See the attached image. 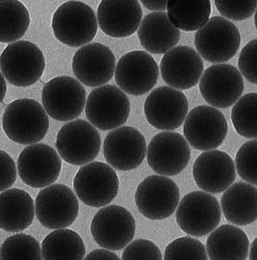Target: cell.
Masks as SVG:
<instances>
[{"label": "cell", "instance_id": "e575fe53", "mask_svg": "<svg viewBox=\"0 0 257 260\" xmlns=\"http://www.w3.org/2000/svg\"><path fill=\"white\" fill-rule=\"evenodd\" d=\"M216 8L225 18L231 20H244L250 18L257 9V0L253 1H225L216 0Z\"/></svg>", "mask_w": 257, "mask_h": 260}, {"label": "cell", "instance_id": "ac0fdd59", "mask_svg": "<svg viewBox=\"0 0 257 260\" xmlns=\"http://www.w3.org/2000/svg\"><path fill=\"white\" fill-rule=\"evenodd\" d=\"M159 68L150 54L133 50L119 59L115 71L116 83L125 93L142 95L153 89L158 80Z\"/></svg>", "mask_w": 257, "mask_h": 260}, {"label": "cell", "instance_id": "3957f363", "mask_svg": "<svg viewBox=\"0 0 257 260\" xmlns=\"http://www.w3.org/2000/svg\"><path fill=\"white\" fill-rule=\"evenodd\" d=\"M1 74L12 85L29 87L44 74L45 58L37 45L28 41L14 42L7 45L0 56Z\"/></svg>", "mask_w": 257, "mask_h": 260}, {"label": "cell", "instance_id": "cb8c5ba5", "mask_svg": "<svg viewBox=\"0 0 257 260\" xmlns=\"http://www.w3.org/2000/svg\"><path fill=\"white\" fill-rule=\"evenodd\" d=\"M141 45L153 54H166L180 40V30L172 24L166 12H151L142 18L137 30Z\"/></svg>", "mask_w": 257, "mask_h": 260}, {"label": "cell", "instance_id": "f546056e", "mask_svg": "<svg viewBox=\"0 0 257 260\" xmlns=\"http://www.w3.org/2000/svg\"><path fill=\"white\" fill-rule=\"evenodd\" d=\"M29 11L17 0L0 1V41L12 44L25 34L30 26Z\"/></svg>", "mask_w": 257, "mask_h": 260}, {"label": "cell", "instance_id": "7c38bea8", "mask_svg": "<svg viewBox=\"0 0 257 260\" xmlns=\"http://www.w3.org/2000/svg\"><path fill=\"white\" fill-rule=\"evenodd\" d=\"M36 216L49 229H65L78 216L79 204L71 188L53 184L39 191L35 201Z\"/></svg>", "mask_w": 257, "mask_h": 260}, {"label": "cell", "instance_id": "8992f818", "mask_svg": "<svg viewBox=\"0 0 257 260\" xmlns=\"http://www.w3.org/2000/svg\"><path fill=\"white\" fill-rule=\"evenodd\" d=\"M222 210L218 201L209 192H189L178 205L176 219L178 226L189 235L206 236L216 230Z\"/></svg>", "mask_w": 257, "mask_h": 260}, {"label": "cell", "instance_id": "83f0119b", "mask_svg": "<svg viewBox=\"0 0 257 260\" xmlns=\"http://www.w3.org/2000/svg\"><path fill=\"white\" fill-rule=\"evenodd\" d=\"M168 19L178 30H200L210 20L211 4L209 0H168Z\"/></svg>", "mask_w": 257, "mask_h": 260}, {"label": "cell", "instance_id": "60d3db41", "mask_svg": "<svg viewBox=\"0 0 257 260\" xmlns=\"http://www.w3.org/2000/svg\"><path fill=\"white\" fill-rule=\"evenodd\" d=\"M249 260H257V237L252 242L249 252Z\"/></svg>", "mask_w": 257, "mask_h": 260}, {"label": "cell", "instance_id": "e0dca14e", "mask_svg": "<svg viewBox=\"0 0 257 260\" xmlns=\"http://www.w3.org/2000/svg\"><path fill=\"white\" fill-rule=\"evenodd\" d=\"M188 111L186 95L181 90L167 86L153 89L145 103V117L157 129H177L184 123Z\"/></svg>", "mask_w": 257, "mask_h": 260}, {"label": "cell", "instance_id": "9c48e42d", "mask_svg": "<svg viewBox=\"0 0 257 260\" xmlns=\"http://www.w3.org/2000/svg\"><path fill=\"white\" fill-rule=\"evenodd\" d=\"M83 85L71 77H56L45 83L42 89V103L48 115L56 121L77 118L86 105Z\"/></svg>", "mask_w": 257, "mask_h": 260}, {"label": "cell", "instance_id": "2e32d148", "mask_svg": "<svg viewBox=\"0 0 257 260\" xmlns=\"http://www.w3.org/2000/svg\"><path fill=\"white\" fill-rule=\"evenodd\" d=\"M191 153L189 143L181 134L165 131L151 139L147 160L154 172L163 176L180 174L189 164Z\"/></svg>", "mask_w": 257, "mask_h": 260}, {"label": "cell", "instance_id": "b9f144b4", "mask_svg": "<svg viewBox=\"0 0 257 260\" xmlns=\"http://www.w3.org/2000/svg\"><path fill=\"white\" fill-rule=\"evenodd\" d=\"M1 80H2V96H1V101L3 102L4 99H5V96H6L7 86H6V77H4L2 74H1Z\"/></svg>", "mask_w": 257, "mask_h": 260}, {"label": "cell", "instance_id": "d590c367", "mask_svg": "<svg viewBox=\"0 0 257 260\" xmlns=\"http://www.w3.org/2000/svg\"><path fill=\"white\" fill-rule=\"evenodd\" d=\"M122 260H163V256L156 244L150 240L139 239L125 247Z\"/></svg>", "mask_w": 257, "mask_h": 260}, {"label": "cell", "instance_id": "7a4b0ae2", "mask_svg": "<svg viewBox=\"0 0 257 260\" xmlns=\"http://www.w3.org/2000/svg\"><path fill=\"white\" fill-rule=\"evenodd\" d=\"M98 19L91 6L80 1H68L54 12L51 27L59 41L70 47L84 46L98 31Z\"/></svg>", "mask_w": 257, "mask_h": 260}, {"label": "cell", "instance_id": "4dcf8cb0", "mask_svg": "<svg viewBox=\"0 0 257 260\" xmlns=\"http://www.w3.org/2000/svg\"><path fill=\"white\" fill-rule=\"evenodd\" d=\"M231 121L240 136L257 139V93H249L237 101L231 111Z\"/></svg>", "mask_w": 257, "mask_h": 260}, {"label": "cell", "instance_id": "8d00e7d4", "mask_svg": "<svg viewBox=\"0 0 257 260\" xmlns=\"http://www.w3.org/2000/svg\"><path fill=\"white\" fill-rule=\"evenodd\" d=\"M240 72L250 83L257 84V39L242 48L238 59Z\"/></svg>", "mask_w": 257, "mask_h": 260}, {"label": "cell", "instance_id": "ffe728a7", "mask_svg": "<svg viewBox=\"0 0 257 260\" xmlns=\"http://www.w3.org/2000/svg\"><path fill=\"white\" fill-rule=\"evenodd\" d=\"M116 57L111 50L100 43L80 48L72 59V71L80 83L88 87L105 85L115 73Z\"/></svg>", "mask_w": 257, "mask_h": 260}, {"label": "cell", "instance_id": "52a82bcc", "mask_svg": "<svg viewBox=\"0 0 257 260\" xmlns=\"http://www.w3.org/2000/svg\"><path fill=\"white\" fill-rule=\"evenodd\" d=\"M56 148L60 157L66 162L75 166L87 165L100 152V134L84 120L70 121L59 131Z\"/></svg>", "mask_w": 257, "mask_h": 260}, {"label": "cell", "instance_id": "30bf717a", "mask_svg": "<svg viewBox=\"0 0 257 260\" xmlns=\"http://www.w3.org/2000/svg\"><path fill=\"white\" fill-rule=\"evenodd\" d=\"M92 237L101 247L119 251L131 243L136 234L132 214L120 206H107L95 214L91 224Z\"/></svg>", "mask_w": 257, "mask_h": 260}, {"label": "cell", "instance_id": "7bdbcfd3", "mask_svg": "<svg viewBox=\"0 0 257 260\" xmlns=\"http://www.w3.org/2000/svg\"><path fill=\"white\" fill-rule=\"evenodd\" d=\"M254 25H255L257 30V9L255 11V13H254Z\"/></svg>", "mask_w": 257, "mask_h": 260}, {"label": "cell", "instance_id": "836d02e7", "mask_svg": "<svg viewBox=\"0 0 257 260\" xmlns=\"http://www.w3.org/2000/svg\"><path fill=\"white\" fill-rule=\"evenodd\" d=\"M235 164L242 180L257 186V139L245 142L240 147Z\"/></svg>", "mask_w": 257, "mask_h": 260}, {"label": "cell", "instance_id": "5b68a950", "mask_svg": "<svg viewBox=\"0 0 257 260\" xmlns=\"http://www.w3.org/2000/svg\"><path fill=\"white\" fill-rule=\"evenodd\" d=\"M195 45L204 59L222 63L236 56L241 45V34L231 21L216 16L196 31Z\"/></svg>", "mask_w": 257, "mask_h": 260}, {"label": "cell", "instance_id": "d6986e66", "mask_svg": "<svg viewBox=\"0 0 257 260\" xmlns=\"http://www.w3.org/2000/svg\"><path fill=\"white\" fill-rule=\"evenodd\" d=\"M147 148L142 133L136 128L125 126L107 135L104 142V155L113 169L130 171L141 165Z\"/></svg>", "mask_w": 257, "mask_h": 260}, {"label": "cell", "instance_id": "484cf974", "mask_svg": "<svg viewBox=\"0 0 257 260\" xmlns=\"http://www.w3.org/2000/svg\"><path fill=\"white\" fill-rule=\"evenodd\" d=\"M222 213L234 225H248L257 220V187L239 181L229 187L221 199Z\"/></svg>", "mask_w": 257, "mask_h": 260}, {"label": "cell", "instance_id": "4fadbf2b", "mask_svg": "<svg viewBox=\"0 0 257 260\" xmlns=\"http://www.w3.org/2000/svg\"><path fill=\"white\" fill-rule=\"evenodd\" d=\"M183 134L189 145L197 150L216 149L227 136V120L216 108L200 105L187 115Z\"/></svg>", "mask_w": 257, "mask_h": 260}, {"label": "cell", "instance_id": "277c9868", "mask_svg": "<svg viewBox=\"0 0 257 260\" xmlns=\"http://www.w3.org/2000/svg\"><path fill=\"white\" fill-rule=\"evenodd\" d=\"M73 187L84 204L105 207L118 195L119 176L112 167L102 161H94L80 168L75 175Z\"/></svg>", "mask_w": 257, "mask_h": 260}, {"label": "cell", "instance_id": "603a6c76", "mask_svg": "<svg viewBox=\"0 0 257 260\" xmlns=\"http://www.w3.org/2000/svg\"><path fill=\"white\" fill-rule=\"evenodd\" d=\"M142 11L136 0H103L98 6V26L112 38H125L138 30Z\"/></svg>", "mask_w": 257, "mask_h": 260}, {"label": "cell", "instance_id": "8fae6325", "mask_svg": "<svg viewBox=\"0 0 257 260\" xmlns=\"http://www.w3.org/2000/svg\"><path fill=\"white\" fill-rule=\"evenodd\" d=\"M85 113L95 127L104 131L116 129L129 118L130 100L125 93L116 86H101L93 89L87 98Z\"/></svg>", "mask_w": 257, "mask_h": 260}, {"label": "cell", "instance_id": "4316f807", "mask_svg": "<svg viewBox=\"0 0 257 260\" xmlns=\"http://www.w3.org/2000/svg\"><path fill=\"white\" fill-rule=\"evenodd\" d=\"M206 249L210 260H246L249 241L241 228L222 225L210 234Z\"/></svg>", "mask_w": 257, "mask_h": 260}, {"label": "cell", "instance_id": "5bb4252c", "mask_svg": "<svg viewBox=\"0 0 257 260\" xmlns=\"http://www.w3.org/2000/svg\"><path fill=\"white\" fill-rule=\"evenodd\" d=\"M21 180L33 188L50 186L60 177L62 160L53 148L44 143L27 146L18 158Z\"/></svg>", "mask_w": 257, "mask_h": 260}, {"label": "cell", "instance_id": "f35d334b", "mask_svg": "<svg viewBox=\"0 0 257 260\" xmlns=\"http://www.w3.org/2000/svg\"><path fill=\"white\" fill-rule=\"evenodd\" d=\"M83 260H120L119 256L106 249H97L90 252Z\"/></svg>", "mask_w": 257, "mask_h": 260}, {"label": "cell", "instance_id": "6da1fadb", "mask_svg": "<svg viewBox=\"0 0 257 260\" xmlns=\"http://www.w3.org/2000/svg\"><path fill=\"white\" fill-rule=\"evenodd\" d=\"M4 132L14 142L23 145L37 144L50 128L48 114L39 102L22 98L6 107L2 118Z\"/></svg>", "mask_w": 257, "mask_h": 260}, {"label": "cell", "instance_id": "f1b7e54d", "mask_svg": "<svg viewBox=\"0 0 257 260\" xmlns=\"http://www.w3.org/2000/svg\"><path fill=\"white\" fill-rule=\"evenodd\" d=\"M86 248L79 234L71 229H58L42 241L44 260H83Z\"/></svg>", "mask_w": 257, "mask_h": 260}, {"label": "cell", "instance_id": "d4e9b609", "mask_svg": "<svg viewBox=\"0 0 257 260\" xmlns=\"http://www.w3.org/2000/svg\"><path fill=\"white\" fill-rule=\"evenodd\" d=\"M36 208L32 196L24 190L11 188L0 193V228L20 233L33 224Z\"/></svg>", "mask_w": 257, "mask_h": 260}, {"label": "cell", "instance_id": "44dd1931", "mask_svg": "<svg viewBox=\"0 0 257 260\" xmlns=\"http://www.w3.org/2000/svg\"><path fill=\"white\" fill-rule=\"evenodd\" d=\"M163 80L173 89L186 90L195 87L204 74L201 56L192 48L177 46L164 54L160 62Z\"/></svg>", "mask_w": 257, "mask_h": 260}, {"label": "cell", "instance_id": "d6a6232c", "mask_svg": "<svg viewBox=\"0 0 257 260\" xmlns=\"http://www.w3.org/2000/svg\"><path fill=\"white\" fill-rule=\"evenodd\" d=\"M163 260H208L204 244L191 237H181L168 244Z\"/></svg>", "mask_w": 257, "mask_h": 260}, {"label": "cell", "instance_id": "ba28073f", "mask_svg": "<svg viewBox=\"0 0 257 260\" xmlns=\"http://www.w3.org/2000/svg\"><path fill=\"white\" fill-rule=\"evenodd\" d=\"M180 190L174 180L163 175H151L139 184L135 203L140 213L151 220L168 219L178 208Z\"/></svg>", "mask_w": 257, "mask_h": 260}, {"label": "cell", "instance_id": "9a60e30c", "mask_svg": "<svg viewBox=\"0 0 257 260\" xmlns=\"http://www.w3.org/2000/svg\"><path fill=\"white\" fill-rule=\"evenodd\" d=\"M199 89L206 103L220 109H227L237 103L244 90L242 74L231 64L218 63L204 71Z\"/></svg>", "mask_w": 257, "mask_h": 260}, {"label": "cell", "instance_id": "ab89813d", "mask_svg": "<svg viewBox=\"0 0 257 260\" xmlns=\"http://www.w3.org/2000/svg\"><path fill=\"white\" fill-rule=\"evenodd\" d=\"M141 3L151 11H157V12H163L167 10L168 1H148V0H142Z\"/></svg>", "mask_w": 257, "mask_h": 260}, {"label": "cell", "instance_id": "7402d4cb", "mask_svg": "<svg viewBox=\"0 0 257 260\" xmlns=\"http://www.w3.org/2000/svg\"><path fill=\"white\" fill-rule=\"evenodd\" d=\"M193 178L205 192H225L236 180V164L226 152L205 151L196 158L192 168Z\"/></svg>", "mask_w": 257, "mask_h": 260}, {"label": "cell", "instance_id": "1f68e13d", "mask_svg": "<svg viewBox=\"0 0 257 260\" xmlns=\"http://www.w3.org/2000/svg\"><path fill=\"white\" fill-rule=\"evenodd\" d=\"M0 260H44L39 241L29 234L7 238L0 248Z\"/></svg>", "mask_w": 257, "mask_h": 260}, {"label": "cell", "instance_id": "74e56055", "mask_svg": "<svg viewBox=\"0 0 257 260\" xmlns=\"http://www.w3.org/2000/svg\"><path fill=\"white\" fill-rule=\"evenodd\" d=\"M1 162V192L12 186L17 180V169L12 157L5 151H0Z\"/></svg>", "mask_w": 257, "mask_h": 260}]
</instances>
